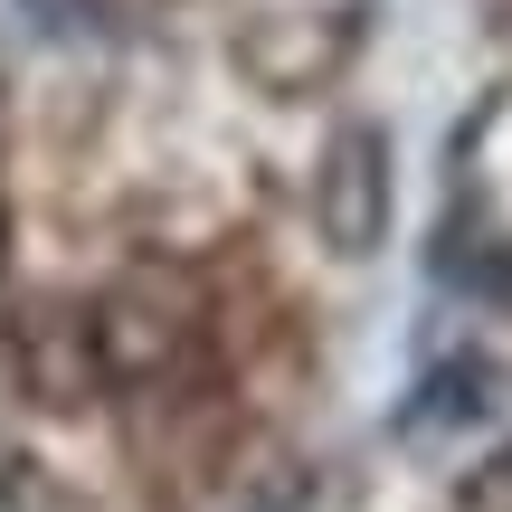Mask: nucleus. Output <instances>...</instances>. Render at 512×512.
I'll return each mask as SVG.
<instances>
[{
  "mask_svg": "<svg viewBox=\"0 0 512 512\" xmlns=\"http://www.w3.org/2000/svg\"><path fill=\"white\" fill-rule=\"evenodd\" d=\"M380 228H389V143L361 124V133L332 143V171H323V238L351 247V256H370V247H380Z\"/></svg>",
  "mask_w": 512,
  "mask_h": 512,
  "instance_id": "nucleus-1",
  "label": "nucleus"
},
{
  "mask_svg": "<svg viewBox=\"0 0 512 512\" xmlns=\"http://www.w3.org/2000/svg\"><path fill=\"white\" fill-rule=\"evenodd\" d=\"M484 389H494V370H484V361H446L437 380L418 389V427H465V418H484Z\"/></svg>",
  "mask_w": 512,
  "mask_h": 512,
  "instance_id": "nucleus-2",
  "label": "nucleus"
},
{
  "mask_svg": "<svg viewBox=\"0 0 512 512\" xmlns=\"http://www.w3.org/2000/svg\"><path fill=\"white\" fill-rule=\"evenodd\" d=\"M475 503H484V512H512V446H503V456L475 475Z\"/></svg>",
  "mask_w": 512,
  "mask_h": 512,
  "instance_id": "nucleus-3",
  "label": "nucleus"
}]
</instances>
